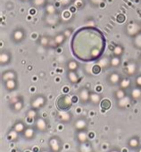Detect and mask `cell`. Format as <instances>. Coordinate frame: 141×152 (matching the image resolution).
Here are the masks:
<instances>
[{
	"instance_id": "27",
	"label": "cell",
	"mask_w": 141,
	"mask_h": 152,
	"mask_svg": "<svg viewBox=\"0 0 141 152\" xmlns=\"http://www.w3.org/2000/svg\"><path fill=\"white\" fill-rule=\"evenodd\" d=\"M76 140L79 143H84L88 141V134L86 131H80L76 133Z\"/></svg>"
},
{
	"instance_id": "53",
	"label": "cell",
	"mask_w": 141,
	"mask_h": 152,
	"mask_svg": "<svg viewBox=\"0 0 141 152\" xmlns=\"http://www.w3.org/2000/svg\"><path fill=\"white\" fill-rule=\"evenodd\" d=\"M21 1H22V2H30L31 0H21Z\"/></svg>"
},
{
	"instance_id": "58",
	"label": "cell",
	"mask_w": 141,
	"mask_h": 152,
	"mask_svg": "<svg viewBox=\"0 0 141 152\" xmlns=\"http://www.w3.org/2000/svg\"><path fill=\"white\" fill-rule=\"evenodd\" d=\"M139 1H141V0H137V2H139Z\"/></svg>"
},
{
	"instance_id": "10",
	"label": "cell",
	"mask_w": 141,
	"mask_h": 152,
	"mask_svg": "<svg viewBox=\"0 0 141 152\" xmlns=\"http://www.w3.org/2000/svg\"><path fill=\"white\" fill-rule=\"evenodd\" d=\"M73 127L77 132L86 131L88 129V121L84 117H79L74 121Z\"/></svg>"
},
{
	"instance_id": "54",
	"label": "cell",
	"mask_w": 141,
	"mask_h": 152,
	"mask_svg": "<svg viewBox=\"0 0 141 152\" xmlns=\"http://www.w3.org/2000/svg\"><path fill=\"white\" fill-rule=\"evenodd\" d=\"M137 152H141V147H139V148H137Z\"/></svg>"
},
{
	"instance_id": "28",
	"label": "cell",
	"mask_w": 141,
	"mask_h": 152,
	"mask_svg": "<svg viewBox=\"0 0 141 152\" xmlns=\"http://www.w3.org/2000/svg\"><path fill=\"white\" fill-rule=\"evenodd\" d=\"M79 152H93L92 146L90 145V143L89 141L84 142V143H80Z\"/></svg>"
},
{
	"instance_id": "57",
	"label": "cell",
	"mask_w": 141,
	"mask_h": 152,
	"mask_svg": "<svg viewBox=\"0 0 141 152\" xmlns=\"http://www.w3.org/2000/svg\"><path fill=\"white\" fill-rule=\"evenodd\" d=\"M25 152H31V151H30V150H27V151H25Z\"/></svg>"
},
{
	"instance_id": "45",
	"label": "cell",
	"mask_w": 141,
	"mask_h": 152,
	"mask_svg": "<svg viewBox=\"0 0 141 152\" xmlns=\"http://www.w3.org/2000/svg\"><path fill=\"white\" fill-rule=\"evenodd\" d=\"M125 20H126V17H125V15H124L123 14H120V15L117 16V22H118L119 23H123L125 22Z\"/></svg>"
},
{
	"instance_id": "7",
	"label": "cell",
	"mask_w": 141,
	"mask_h": 152,
	"mask_svg": "<svg viewBox=\"0 0 141 152\" xmlns=\"http://www.w3.org/2000/svg\"><path fill=\"white\" fill-rule=\"evenodd\" d=\"M121 80V74L114 71V72H110L107 77H106V83L110 85V86H116V85H119L120 82Z\"/></svg>"
},
{
	"instance_id": "46",
	"label": "cell",
	"mask_w": 141,
	"mask_h": 152,
	"mask_svg": "<svg viewBox=\"0 0 141 152\" xmlns=\"http://www.w3.org/2000/svg\"><path fill=\"white\" fill-rule=\"evenodd\" d=\"M108 152H121V149H120L119 148H116V147H114V148H110V149L108 150Z\"/></svg>"
},
{
	"instance_id": "47",
	"label": "cell",
	"mask_w": 141,
	"mask_h": 152,
	"mask_svg": "<svg viewBox=\"0 0 141 152\" xmlns=\"http://www.w3.org/2000/svg\"><path fill=\"white\" fill-rule=\"evenodd\" d=\"M37 8H35V7H33V8H31V10H30V15H36V13H37V10H36Z\"/></svg>"
},
{
	"instance_id": "22",
	"label": "cell",
	"mask_w": 141,
	"mask_h": 152,
	"mask_svg": "<svg viewBox=\"0 0 141 152\" xmlns=\"http://www.w3.org/2000/svg\"><path fill=\"white\" fill-rule=\"evenodd\" d=\"M129 97L131 98L132 100H138L141 99V88L135 86L130 90L129 92Z\"/></svg>"
},
{
	"instance_id": "34",
	"label": "cell",
	"mask_w": 141,
	"mask_h": 152,
	"mask_svg": "<svg viewBox=\"0 0 141 152\" xmlns=\"http://www.w3.org/2000/svg\"><path fill=\"white\" fill-rule=\"evenodd\" d=\"M124 53V48L121 46V45H116L114 46V48H113V56H121Z\"/></svg>"
},
{
	"instance_id": "1",
	"label": "cell",
	"mask_w": 141,
	"mask_h": 152,
	"mask_svg": "<svg viewBox=\"0 0 141 152\" xmlns=\"http://www.w3.org/2000/svg\"><path fill=\"white\" fill-rule=\"evenodd\" d=\"M55 105L59 111H69L73 105V98L65 93L62 94L57 98Z\"/></svg>"
},
{
	"instance_id": "29",
	"label": "cell",
	"mask_w": 141,
	"mask_h": 152,
	"mask_svg": "<svg viewBox=\"0 0 141 152\" xmlns=\"http://www.w3.org/2000/svg\"><path fill=\"white\" fill-rule=\"evenodd\" d=\"M132 45L137 49H141V31L132 38Z\"/></svg>"
},
{
	"instance_id": "5",
	"label": "cell",
	"mask_w": 141,
	"mask_h": 152,
	"mask_svg": "<svg viewBox=\"0 0 141 152\" xmlns=\"http://www.w3.org/2000/svg\"><path fill=\"white\" fill-rule=\"evenodd\" d=\"M47 102V99L43 94H38L31 99V107L38 110V109L44 107Z\"/></svg>"
},
{
	"instance_id": "36",
	"label": "cell",
	"mask_w": 141,
	"mask_h": 152,
	"mask_svg": "<svg viewBox=\"0 0 141 152\" xmlns=\"http://www.w3.org/2000/svg\"><path fill=\"white\" fill-rule=\"evenodd\" d=\"M18 137H19V133L14 129L10 130L7 133V140L10 141H16L18 140Z\"/></svg>"
},
{
	"instance_id": "9",
	"label": "cell",
	"mask_w": 141,
	"mask_h": 152,
	"mask_svg": "<svg viewBox=\"0 0 141 152\" xmlns=\"http://www.w3.org/2000/svg\"><path fill=\"white\" fill-rule=\"evenodd\" d=\"M56 117L63 124H68L73 121V114L69 111H59Z\"/></svg>"
},
{
	"instance_id": "21",
	"label": "cell",
	"mask_w": 141,
	"mask_h": 152,
	"mask_svg": "<svg viewBox=\"0 0 141 152\" xmlns=\"http://www.w3.org/2000/svg\"><path fill=\"white\" fill-rule=\"evenodd\" d=\"M67 79L70 83H77L80 81L79 75L76 71H68L67 72Z\"/></svg>"
},
{
	"instance_id": "15",
	"label": "cell",
	"mask_w": 141,
	"mask_h": 152,
	"mask_svg": "<svg viewBox=\"0 0 141 152\" xmlns=\"http://www.w3.org/2000/svg\"><path fill=\"white\" fill-rule=\"evenodd\" d=\"M35 128L39 132H46L47 129V122L43 117H37L35 120Z\"/></svg>"
},
{
	"instance_id": "17",
	"label": "cell",
	"mask_w": 141,
	"mask_h": 152,
	"mask_svg": "<svg viewBox=\"0 0 141 152\" xmlns=\"http://www.w3.org/2000/svg\"><path fill=\"white\" fill-rule=\"evenodd\" d=\"M44 21L48 25H55L56 23H59L60 18H59V15L57 14H54V15H47V14H46V15L44 17Z\"/></svg>"
},
{
	"instance_id": "50",
	"label": "cell",
	"mask_w": 141,
	"mask_h": 152,
	"mask_svg": "<svg viewBox=\"0 0 141 152\" xmlns=\"http://www.w3.org/2000/svg\"><path fill=\"white\" fill-rule=\"evenodd\" d=\"M39 152H51V150H50V149L48 150V149H46V148H44V149L40 150Z\"/></svg>"
},
{
	"instance_id": "33",
	"label": "cell",
	"mask_w": 141,
	"mask_h": 152,
	"mask_svg": "<svg viewBox=\"0 0 141 152\" xmlns=\"http://www.w3.org/2000/svg\"><path fill=\"white\" fill-rule=\"evenodd\" d=\"M67 69L68 71H77L79 69V64L73 59L69 60L67 63Z\"/></svg>"
},
{
	"instance_id": "52",
	"label": "cell",
	"mask_w": 141,
	"mask_h": 152,
	"mask_svg": "<svg viewBox=\"0 0 141 152\" xmlns=\"http://www.w3.org/2000/svg\"><path fill=\"white\" fill-rule=\"evenodd\" d=\"M36 91V88H35L34 86L31 88V92H32V91Z\"/></svg>"
},
{
	"instance_id": "20",
	"label": "cell",
	"mask_w": 141,
	"mask_h": 152,
	"mask_svg": "<svg viewBox=\"0 0 141 152\" xmlns=\"http://www.w3.org/2000/svg\"><path fill=\"white\" fill-rule=\"evenodd\" d=\"M102 99H102V96H101L100 93H98V92H97V91H96V92H90L89 102H90L91 104L97 106V105L100 104V102H101Z\"/></svg>"
},
{
	"instance_id": "59",
	"label": "cell",
	"mask_w": 141,
	"mask_h": 152,
	"mask_svg": "<svg viewBox=\"0 0 141 152\" xmlns=\"http://www.w3.org/2000/svg\"></svg>"
},
{
	"instance_id": "40",
	"label": "cell",
	"mask_w": 141,
	"mask_h": 152,
	"mask_svg": "<svg viewBox=\"0 0 141 152\" xmlns=\"http://www.w3.org/2000/svg\"><path fill=\"white\" fill-rule=\"evenodd\" d=\"M103 69L101 68V66L98 64H94L93 66H92V68H91V72H92V73L93 74H99L100 72H101V71H102Z\"/></svg>"
},
{
	"instance_id": "38",
	"label": "cell",
	"mask_w": 141,
	"mask_h": 152,
	"mask_svg": "<svg viewBox=\"0 0 141 152\" xmlns=\"http://www.w3.org/2000/svg\"><path fill=\"white\" fill-rule=\"evenodd\" d=\"M37 115H38V114H37V109L31 107V109L28 110L27 115H26V117L28 118L29 121H33L34 119L37 118Z\"/></svg>"
},
{
	"instance_id": "8",
	"label": "cell",
	"mask_w": 141,
	"mask_h": 152,
	"mask_svg": "<svg viewBox=\"0 0 141 152\" xmlns=\"http://www.w3.org/2000/svg\"><path fill=\"white\" fill-rule=\"evenodd\" d=\"M89 96H90V91L87 87H82L80 89L78 97L81 104H87L89 102Z\"/></svg>"
},
{
	"instance_id": "31",
	"label": "cell",
	"mask_w": 141,
	"mask_h": 152,
	"mask_svg": "<svg viewBox=\"0 0 141 152\" xmlns=\"http://www.w3.org/2000/svg\"><path fill=\"white\" fill-rule=\"evenodd\" d=\"M110 64H111L112 67L117 68V67H119L121 64V59L120 56H113L110 57Z\"/></svg>"
},
{
	"instance_id": "41",
	"label": "cell",
	"mask_w": 141,
	"mask_h": 152,
	"mask_svg": "<svg viewBox=\"0 0 141 152\" xmlns=\"http://www.w3.org/2000/svg\"><path fill=\"white\" fill-rule=\"evenodd\" d=\"M74 6H75L78 9L83 8V7H84V2H83V0H75Z\"/></svg>"
},
{
	"instance_id": "12",
	"label": "cell",
	"mask_w": 141,
	"mask_h": 152,
	"mask_svg": "<svg viewBox=\"0 0 141 152\" xmlns=\"http://www.w3.org/2000/svg\"><path fill=\"white\" fill-rule=\"evenodd\" d=\"M12 79H17V72L15 70L9 69V70H6V71L2 72L1 80L3 83L12 80Z\"/></svg>"
},
{
	"instance_id": "55",
	"label": "cell",
	"mask_w": 141,
	"mask_h": 152,
	"mask_svg": "<svg viewBox=\"0 0 141 152\" xmlns=\"http://www.w3.org/2000/svg\"><path fill=\"white\" fill-rule=\"evenodd\" d=\"M138 60H139V62L141 63V55L139 56V58H138Z\"/></svg>"
},
{
	"instance_id": "30",
	"label": "cell",
	"mask_w": 141,
	"mask_h": 152,
	"mask_svg": "<svg viewBox=\"0 0 141 152\" xmlns=\"http://www.w3.org/2000/svg\"><path fill=\"white\" fill-rule=\"evenodd\" d=\"M38 44H39L40 47H43V48L49 47L50 39H49L48 37H47V36H39V39H38Z\"/></svg>"
},
{
	"instance_id": "18",
	"label": "cell",
	"mask_w": 141,
	"mask_h": 152,
	"mask_svg": "<svg viewBox=\"0 0 141 152\" xmlns=\"http://www.w3.org/2000/svg\"><path fill=\"white\" fill-rule=\"evenodd\" d=\"M128 147L130 149H137L140 147V140L137 136H132L128 140Z\"/></svg>"
},
{
	"instance_id": "49",
	"label": "cell",
	"mask_w": 141,
	"mask_h": 152,
	"mask_svg": "<svg viewBox=\"0 0 141 152\" xmlns=\"http://www.w3.org/2000/svg\"><path fill=\"white\" fill-rule=\"evenodd\" d=\"M96 91L98 92V93H100L102 91V86H97L96 87Z\"/></svg>"
},
{
	"instance_id": "51",
	"label": "cell",
	"mask_w": 141,
	"mask_h": 152,
	"mask_svg": "<svg viewBox=\"0 0 141 152\" xmlns=\"http://www.w3.org/2000/svg\"><path fill=\"white\" fill-rule=\"evenodd\" d=\"M63 91H64V93H65V94H67V91H68V88H67V86H64V88H63Z\"/></svg>"
},
{
	"instance_id": "23",
	"label": "cell",
	"mask_w": 141,
	"mask_h": 152,
	"mask_svg": "<svg viewBox=\"0 0 141 152\" xmlns=\"http://www.w3.org/2000/svg\"><path fill=\"white\" fill-rule=\"evenodd\" d=\"M11 105V109L14 111V112H15V113H17V112H20L23 108V106H24V103H23V99L21 98L19 100H17L16 102H15V103H12V104H10Z\"/></svg>"
},
{
	"instance_id": "19",
	"label": "cell",
	"mask_w": 141,
	"mask_h": 152,
	"mask_svg": "<svg viewBox=\"0 0 141 152\" xmlns=\"http://www.w3.org/2000/svg\"><path fill=\"white\" fill-rule=\"evenodd\" d=\"M35 127H32V126H28L26 127V129L24 130L23 132V138L27 140H32L34 137H35V134H36V132H35Z\"/></svg>"
},
{
	"instance_id": "56",
	"label": "cell",
	"mask_w": 141,
	"mask_h": 152,
	"mask_svg": "<svg viewBox=\"0 0 141 152\" xmlns=\"http://www.w3.org/2000/svg\"><path fill=\"white\" fill-rule=\"evenodd\" d=\"M15 152H22V151H20V150H15Z\"/></svg>"
},
{
	"instance_id": "24",
	"label": "cell",
	"mask_w": 141,
	"mask_h": 152,
	"mask_svg": "<svg viewBox=\"0 0 141 152\" xmlns=\"http://www.w3.org/2000/svg\"><path fill=\"white\" fill-rule=\"evenodd\" d=\"M97 64L101 66V68L103 70H106L108 69L110 66H111V64H110V58L107 57V56H104L102 58H100L97 62Z\"/></svg>"
},
{
	"instance_id": "13",
	"label": "cell",
	"mask_w": 141,
	"mask_h": 152,
	"mask_svg": "<svg viewBox=\"0 0 141 152\" xmlns=\"http://www.w3.org/2000/svg\"><path fill=\"white\" fill-rule=\"evenodd\" d=\"M3 83H4L5 89L9 92H13V91H16L19 87V83H18L17 79H12V80L7 81Z\"/></svg>"
},
{
	"instance_id": "3",
	"label": "cell",
	"mask_w": 141,
	"mask_h": 152,
	"mask_svg": "<svg viewBox=\"0 0 141 152\" xmlns=\"http://www.w3.org/2000/svg\"><path fill=\"white\" fill-rule=\"evenodd\" d=\"M125 34L130 38L135 37L141 31V23L136 21H130L125 26Z\"/></svg>"
},
{
	"instance_id": "6",
	"label": "cell",
	"mask_w": 141,
	"mask_h": 152,
	"mask_svg": "<svg viewBox=\"0 0 141 152\" xmlns=\"http://www.w3.org/2000/svg\"><path fill=\"white\" fill-rule=\"evenodd\" d=\"M123 71L129 77L135 76V75H137V73L138 72V64L137 62H135L133 60H129V62L125 63Z\"/></svg>"
},
{
	"instance_id": "35",
	"label": "cell",
	"mask_w": 141,
	"mask_h": 152,
	"mask_svg": "<svg viewBox=\"0 0 141 152\" xmlns=\"http://www.w3.org/2000/svg\"><path fill=\"white\" fill-rule=\"evenodd\" d=\"M99 105H100V107H101V108H102L103 110L106 111V110H109V109L111 108V107H112V102H111V100L108 99H103L101 100V102H100Z\"/></svg>"
},
{
	"instance_id": "39",
	"label": "cell",
	"mask_w": 141,
	"mask_h": 152,
	"mask_svg": "<svg viewBox=\"0 0 141 152\" xmlns=\"http://www.w3.org/2000/svg\"><path fill=\"white\" fill-rule=\"evenodd\" d=\"M125 96H126V91H125V90H122V89L119 88L117 91H114V98L116 99V100L121 99H122V98L125 97Z\"/></svg>"
},
{
	"instance_id": "32",
	"label": "cell",
	"mask_w": 141,
	"mask_h": 152,
	"mask_svg": "<svg viewBox=\"0 0 141 152\" xmlns=\"http://www.w3.org/2000/svg\"><path fill=\"white\" fill-rule=\"evenodd\" d=\"M47 5V0H32V6L35 8H43Z\"/></svg>"
},
{
	"instance_id": "4",
	"label": "cell",
	"mask_w": 141,
	"mask_h": 152,
	"mask_svg": "<svg viewBox=\"0 0 141 152\" xmlns=\"http://www.w3.org/2000/svg\"><path fill=\"white\" fill-rule=\"evenodd\" d=\"M48 147L51 152H61L63 149V140L58 136H52L48 140Z\"/></svg>"
},
{
	"instance_id": "11",
	"label": "cell",
	"mask_w": 141,
	"mask_h": 152,
	"mask_svg": "<svg viewBox=\"0 0 141 152\" xmlns=\"http://www.w3.org/2000/svg\"><path fill=\"white\" fill-rule=\"evenodd\" d=\"M12 62V54L8 50H2L0 54V64L2 66H6Z\"/></svg>"
},
{
	"instance_id": "37",
	"label": "cell",
	"mask_w": 141,
	"mask_h": 152,
	"mask_svg": "<svg viewBox=\"0 0 141 152\" xmlns=\"http://www.w3.org/2000/svg\"><path fill=\"white\" fill-rule=\"evenodd\" d=\"M57 7L53 5V4H47L45 7V11L46 14L47 15H54V14H57Z\"/></svg>"
},
{
	"instance_id": "14",
	"label": "cell",
	"mask_w": 141,
	"mask_h": 152,
	"mask_svg": "<svg viewBox=\"0 0 141 152\" xmlns=\"http://www.w3.org/2000/svg\"><path fill=\"white\" fill-rule=\"evenodd\" d=\"M131 98L129 96H125L123 97L122 99H118L117 102H116V106H117V108L119 109H126L127 107H129L130 103H131Z\"/></svg>"
},
{
	"instance_id": "16",
	"label": "cell",
	"mask_w": 141,
	"mask_h": 152,
	"mask_svg": "<svg viewBox=\"0 0 141 152\" xmlns=\"http://www.w3.org/2000/svg\"><path fill=\"white\" fill-rule=\"evenodd\" d=\"M66 36H65V34L63 33V32H60V33H57L55 37H54V39H53V45H52V47L53 48H55V47H60V46H62L64 42H65V40H66Z\"/></svg>"
},
{
	"instance_id": "26",
	"label": "cell",
	"mask_w": 141,
	"mask_h": 152,
	"mask_svg": "<svg viewBox=\"0 0 141 152\" xmlns=\"http://www.w3.org/2000/svg\"><path fill=\"white\" fill-rule=\"evenodd\" d=\"M13 129L15 130L20 134V133H23L24 130L26 129V126H25V124L23 121H17V122H15L14 124Z\"/></svg>"
},
{
	"instance_id": "2",
	"label": "cell",
	"mask_w": 141,
	"mask_h": 152,
	"mask_svg": "<svg viewBox=\"0 0 141 152\" xmlns=\"http://www.w3.org/2000/svg\"><path fill=\"white\" fill-rule=\"evenodd\" d=\"M27 37V32L23 27H16L11 32V40L15 44H20L22 43Z\"/></svg>"
},
{
	"instance_id": "42",
	"label": "cell",
	"mask_w": 141,
	"mask_h": 152,
	"mask_svg": "<svg viewBox=\"0 0 141 152\" xmlns=\"http://www.w3.org/2000/svg\"><path fill=\"white\" fill-rule=\"evenodd\" d=\"M62 16H63V19H65V20L70 19V16H72V12H70V10H64V11L63 12Z\"/></svg>"
},
{
	"instance_id": "44",
	"label": "cell",
	"mask_w": 141,
	"mask_h": 152,
	"mask_svg": "<svg viewBox=\"0 0 141 152\" xmlns=\"http://www.w3.org/2000/svg\"><path fill=\"white\" fill-rule=\"evenodd\" d=\"M135 85L137 87L141 88V73L138 74L137 77H136V79H135Z\"/></svg>"
},
{
	"instance_id": "43",
	"label": "cell",
	"mask_w": 141,
	"mask_h": 152,
	"mask_svg": "<svg viewBox=\"0 0 141 152\" xmlns=\"http://www.w3.org/2000/svg\"><path fill=\"white\" fill-rule=\"evenodd\" d=\"M89 2L91 3V5L93 7H99L100 4L103 3V2H105V0H89Z\"/></svg>"
},
{
	"instance_id": "48",
	"label": "cell",
	"mask_w": 141,
	"mask_h": 152,
	"mask_svg": "<svg viewBox=\"0 0 141 152\" xmlns=\"http://www.w3.org/2000/svg\"><path fill=\"white\" fill-rule=\"evenodd\" d=\"M63 33L65 34L66 37H69V36H70V34H72V30L70 29V31H69V29H68V30H67L66 31H64Z\"/></svg>"
},
{
	"instance_id": "25",
	"label": "cell",
	"mask_w": 141,
	"mask_h": 152,
	"mask_svg": "<svg viewBox=\"0 0 141 152\" xmlns=\"http://www.w3.org/2000/svg\"><path fill=\"white\" fill-rule=\"evenodd\" d=\"M131 86V81L129 77H125V78H121L120 83H119V88L122 89V90H128L129 89Z\"/></svg>"
}]
</instances>
